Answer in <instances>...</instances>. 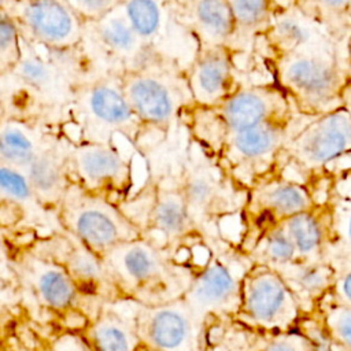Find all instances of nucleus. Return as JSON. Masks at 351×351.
<instances>
[{"mask_svg": "<svg viewBox=\"0 0 351 351\" xmlns=\"http://www.w3.org/2000/svg\"><path fill=\"white\" fill-rule=\"evenodd\" d=\"M291 114V104L274 85L237 86L213 107L191 104V129L197 141L218 156L232 134Z\"/></svg>", "mask_w": 351, "mask_h": 351, "instance_id": "obj_1", "label": "nucleus"}, {"mask_svg": "<svg viewBox=\"0 0 351 351\" xmlns=\"http://www.w3.org/2000/svg\"><path fill=\"white\" fill-rule=\"evenodd\" d=\"M274 80L289 104L311 118L344 106L351 85V77L329 52L278 55Z\"/></svg>", "mask_w": 351, "mask_h": 351, "instance_id": "obj_2", "label": "nucleus"}, {"mask_svg": "<svg viewBox=\"0 0 351 351\" xmlns=\"http://www.w3.org/2000/svg\"><path fill=\"white\" fill-rule=\"evenodd\" d=\"M71 106L82 128L80 141L111 143L114 134H122L134 144L147 129L132 110L117 74H99L77 86Z\"/></svg>", "mask_w": 351, "mask_h": 351, "instance_id": "obj_3", "label": "nucleus"}, {"mask_svg": "<svg viewBox=\"0 0 351 351\" xmlns=\"http://www.w3.org/2000/svg\"><path fill=\"white\" fill-rule=\"evenodd\" d=\"M119 80L132 110L145 128L167 132L189 104L184 101L185 96L191 99L185 71L176 60L122 73Z\"/></svg>", "mask_w": 351, "mask_h": 351, "instance_id": "obj_4", "label": "nucleus"}, {"mask_svg": "<svg viewBox=\"0 0 351 351\" xmlns=\"http://www.w3.org/2000/svg\"><path fill=\"white\" fill-rule=\"evenodd\" d=\"M304 313L280 273L266 265L252 262L240 289V303L234 319L245 326L269 333L295 330Z\"/></svg>", "mask_w": 351, "mask_h": 351, "instance_id": "obj_5", "label": "nucleus"}, {"mask_svg": "<svg viewBox=\"0 0 351 351\" xmlns=\"http://www.w3.org/2000/svg\"><path fill=\"white\" fill-rule=\"evenodd\" d=\"M66 228L89 250L107 251L134 240L137 225L111 200L70 182L60 204Z\"/></svg>", "mask_w": 351, "mask_h": 351, "instance_id": "obj_6", "label": "nucleus"}, {"mask_svg": "<svg viewBox=\"0 0 351 351\" xmlns=\"http://www.w3.org/2000/svg\"><path fill=\"white\" fill-rule=\"evenodd\" d=\"M0 5L29 44L55 48L84 43L85 22L66 0H0Z\"/></svg>", "mask_w": 351, "mask_h": 351, "instance_id": "obj_7", "label": "nucleus"}, {"mask_svg": "<svg viewBox=\"0 0 351 351\" xmlns=\"http://www.w3.org/2000/svg\"><path fill=\"white\" fill-rule=\"evenodd\" d=\"M289 162L308 171L322 170L351 154V107L311 118L293 136H289L282 152Z\"/></svg>", "mask_w": 351, "mask_h": 351, "instance_id": "obj_8", "label": "nucleus"}, {"mask_svg": "<svg viewBox=\"0 0 351 351\" xmlns=\"http://www.w3.org/2000/svg\"><path fill=\"white\" fill-rule=\"evenodd\" d=\"M84 41L96 49V55L110 66V73L117 75L176 60L151 48L137 36L122 5L95 22L85 23Z\"/></svg>", "mask_w": 351, "mask_h": 351, "instance_id": "obj_9", "label": "nucleus"}, {"mask_svg": "<svg viewBox=\"0 0 351 351\" xmlns=\"http://www.w3.org/2000/svg\"><path fill=\"white\" fill-rule=\"evenodd\" d=\"M69 169L73 182L107 199L125 196L133 186V162L112 141L71 144Z\"/></svg>", "mask_w": 351, "mask_h": 351, "instance_id": "obj_10", "label": "nucleus"}, {"mask_svg": "<svg viewBox=\"0 0 351 351\" xmlns=\"http://www.w3.org/2000/svg\"><path fill=\"white\" fill-rule=\"evenodd\" d=\"M289 125L291 114L232 134L223 143L218 160L228 166L226 170L233 177L240 173L250 176L251 186L270 174V167L274 166L289 137Z\"/></svg>", "mask_w": 351, "mask_h": 351, "instance_id": "obj_11", "label": "nucleus"}, {"mask_svg": "<svg viewBox=\"0 0 351 351\" xmlns=\"http://www.w3.org/2000/svg\"><path fill=\"white\" fill-rule=\"evenodd\" d=\"M315 204L311 189L299 181L271 176V173L258 180L250 186L245 203L251 229L255 230L248 247L269 228L280 225L289 217L310 210Z\"/></svg>", "mask_w": 351, "mask_h": 351, "instance_id": "obj_12", "label": "nucleus"}, {"mask_svg": "<svg viewBox=\"0 0 351 351\" xmlns=\"http://www.w3.org/2000/svg\"><path fill=\"white\" fill-rule=\"evenodd\" d=\"M251 263L245 252L233 263L225 259H214L207 263L188 292L193 313L204 315L222 311L234 315L240 303L241 281Z\"/></svg>", "mask_w": 351, "mask_h": 351, "instance_id": "obj_13", "label": "nucleus"}, {"mask_svg": "<svg viewBox=\"0 0 351 351\" xmlns=\"http://www.w3.org/2000/svg\"><path fill=\"white\" fill-rule=\"evenodd\" d=\"M232 49V47H197L195 49L185 70L193 106H217L237 88Z\"/></svg>", "mask_w": 351, "mask_h": 351, "instance_id": "obj_14", "label": "nucleus"}, {"mask_svg": "<svg viewBox=\"0 0 351 351\" xmlns=\"http://www.w3.org/2000/svg\"><path fill=\"white\" fill-rule=\"evenodd\" d=\"M177 25L197 47H232L234 21L226 0H170Z\"/></svg>", "mask_w": 351, "mask_h": 351, "instance_id": "obj_15", "label": "nucleus"}, {"mask_svg": "<svg viewBox=\"0 0 351 351\" xmlns=\"http://www.w3.org/2000/svg\"><path fill=\"white\" fill-rule=\"evenodd\" d=\"M69 149L58 140H43V144L25 170L36 200L45 206H59L70 182Z\"/></svg>", "mask_w": 351, "mask_h": 351, "instance_id": "obj_16", "label": "nucleus"}, {"mask_svg": "<svg viewBox=\"0 0 351 351\" xmlns=\"http://www.w3.org/2000/svg\"><path fill=\"white\" fill-rule=\"evenodd\" d=\"M33 93L49 103L67 101L71 104L77 86L33 44L22 40L21 60L11 73Z\"/></svg>", "mask_w": 351, "mask_h": 351, "instance_id": "obj_17", "label": "nucleus"}, {"mask_svg": "<svg viewBox=\"0 0 351 351\" xmlns=\"http://www.w3.org/2000/svg\"><path fill=\"white\" fill-rule=\"evenodd\" d=\"M263 34L276 56L298 52H328L318 49L322 38L317 36L313 18L299 5L276 8Z\"/></svg>", "mask_w": 351, "mask_h": 351, "instance_id": "obj_18", "label": "nucleus"}, {"mask_svg": "<svg viewBox=\"0 0 351 351\" xmlns=\"http://www.w3.org/2000/svg\"><path fill=\"white\" fill-rule=\"evenodd\" d=\"M299 302L303 313H311L329 293L336 278V269L328 259H296L276 269Z\"/></svg>", "mask_w": 351, "mask_h": 351, "instance_id": "obj_19", "label": "nucleus"}, {"mask_svg": "<svg viewBox=\"0 0 351 351\" xmlns=\"http://www.w3.org/2000/svg\"><path fill=\"white\" fill-rule=\"evenodd\" d=\"M324 203L329 215L326 259L333 266L351 262V173L335 181Z\"/></svg>", "mask_w": 351, "mask_h": 351, "instance_id": "obj_20", "label": "nucleus"}, {"mask_svg": "<svg viewBox=\"0 0 351 351\" xmlns=\"http://www.w3.org/2000/svg\"><path fill=\"white\" fill-rule=\"evenodd\" d=\"M284 229L289 234L302 261L326 259L329 243V215L325 203L295 214L285 219Z\"/></svg>", "mask_w": 351, "mask_h": 351, "instance_id": "obj_21", "label": "nucleus"}, {"mask_svg": "<svg viewBox=\"0 0 351 351\" xmlns=\"http://www.w3.org/2000/svg\"><path fill=\"white\" fill-rule=\"evenodd\" d=\"M123 14L137 36L151 48L162 51V40L169 25L177 23L170 0H125ZM167 56V55H166ZM173 59V58H171Z\"/></svg>", "mask_w": 351, "mask_h": 351, "instance_id": "obj_22", "label": "nucleus"}, {"mask_svg": "<svg viewBox=\"0 0 351 351\" xmlns=\"http://www.w3.org/2000/svg\"><path fill=\"white\" fill-rule=\"evenodd\" d=\"M180 191L189 207L192 217L223 210L225 196L222 184L207 166H195L184 170Z\"/></svg>", "mask_w": 351, "mask_h": 351, "instance_id": "obj_23", "label": "nucleus"}, {"mask_svg": "<svg viewBox=\"0 0 351 351\" xmlns=\"http://www.w3.org/2000/svg\"><path fill=\"white\" fill-rule=\"evenodd\" d=\"M148 336L160 351H188L192 340L191 317L182 307H162L149 318Z\"/></svg>", "mask_w": 351, "mask_h": 351, "instance_id": "obj_24", "label": "nucleus"}, {"mask_svg": "<svg viewBox=\"0 0 351 351\" xmlns=\"http://www.w3.org/2000/svg\"><path fill=\"white\" fill-rule=\"evenodd\" d=\"M149 218L155 229L169 237H177L185 233L192 225L193 217L180 191L155 188Z\"/></svg>", "mask_w": 351, "mask_h": 351, "instance_id": "obj_25", "label": "nucleus"}, {"mask_svg": "<svg viewBox=\"0 0 351 351\" xmlns=\"http://www.w3.org/2000/svg\"><path fill=\"white\" fill-rule=\"evenodd\" d=\"M43 138L25 122L7 119L0 123V163L26 169L37 155Z\"/></svg>", "mask_w": 351, "mask_h": 351, "instance_id": "obj_26", "label": "nucleus"}, {"mask_svg": "<svg viewBox=\"0 0 351 351\" xmlns=\"http://www.w3.org/2000/svg\"><path fill=\"white\" fill-rule=\"evenodd\" d=\"M232 329L234 339L232 351H313L298 329L287 333H269L245 326L237 319Z\"/></svg>", "mask_w": 351, "mask_h": 351, "instance_id": "obj_27", "label": "nucleus"}, {"mask_svg": "<svg viewBox=\"0 0 351 351\" xmlns=\"http://www.w3.org/2000/svg\"><path fill=\"white\" fill-rule=\"evenodd\" d=\"M111 258L119 274L133 282H143L159 270L156 254L141 241H126L111 250Z\"/></svg>", "mask_w": 351, "mask_h": 351, "instance_id": "obj_28", "label": "nucleus"}, {"mask_svg": "<svg viewBox=\"0 0 351 351\" xmlns=\"http://www.w3.org/2000/svg\"><path fill=\"white\" fill-rule=\"evenodd\" d=\"M244 252L251 262L273 269H278L298 259L296 248L281 223L265 230Z\"/></svg>", "mask_w": 351, "mask_h": 351, "instance_id": "obj_29", "label": "nucleus"}, {"mask_svg": "<svg viewBox=\"0 0 351 351\" xmlns=\"http://www.w3.org/2000/svg\"><path fill=\"white\" fill-rule=\"evenodd\" d=\"M236 27L234 40L240 36L265 33L276 11L274 0H226Z\"/></svg>", "mask_w": 351, "mask_h": 351, "instance_id": "obj_30", "label": "nucleus"}, {"mask_svg": "<svg viewBox=\"0 0 351 351\" xmlns=\"http://www.w3.org/2000/svg\"><path fill=\"white\" fill-rule=\"evenodd\" d=\"M315 310L330 340L351 351V306L340 304L326 295Z\"/></svg>", "mask_w": 351, "mask_h": 351, "instance_id": "obj_31", "label": "nucleus"}, {"mask_svg": "<svg viewBox=\"0 0 351 351\" xmlns=\"http://www.w3.org/2000/svg\"><path fill=\"white\" fill-rule=\"evenodd\" d=\"M40 296L55 308H64L74 300V287L67 274L59 269H45L37 278Z\"/></svg>", "mask_w": 351, "mask_h": 351, "instance_id": "obj_32", "label": "nucleus"}, {"mask_svg": "<svg viewBox=\"0 0 351 351\" xmlns=\"http://www.w3.org/2000/svg\"><path fill=\"white\" fill-rule=\"evenodd\" d=\"M22 55V37L7 11L0 5V77L14 71Z\"/></svg>", "mask_w": 351, "mask_h": 351, "instance_id": "obj_33", "label": "nucleus"}, {"mask_svg": "<svg viewBox=\"0 0 351 351\" xmlns=\"http://www.w3.org/2000/svg\"><path fill=\"white\" fill-rule=\"evenodd\" d=\"M0 195L4 200L16 204L25 202H37L32 184L25 170L0 163Z\"/></svg>", "mask_w": 351, "mask_h": 351, "instance_id": "obj_34", "label": "nucleus"}, {"mask_svg": "<svg viewBox=\"0 0 351 351\" xmlns=\"http://www.w3.org/2000/svg\"><path fill=\"white\" fill-rule=\"evenodd\" d=\"M93 341L99 351H130L132 343L128 332L112 322H103L93 332Z\"/></svg>", "mask_w": 351, "mask_h": 351, "instance_id": "obj_35", "label": "nucleus"}, {"mask_svg": "<svg viewBox=\"0 0 351 351\" xmlns=\"http://www.w3.org/2000/svg\"><path fill=\"white\" fill-rule=\"evenodd\" d=\"M67 4L85 22H95L115 8L121 7L125 0H66Z\"/></svg>", "mask_w": 351, "mask_h": 351, "instance_id": "obj_36", "label": "nucleus"}, {"mask_svg": "<svg viewBox=\"0 0 351 351\" xmlns=\"http://www.w3.org/2000/svg\"><path fill=\"white\" fill-rule=\"evenodd\" d=\"M70 270L82 280H93L100 274V265L92 251H74L69 259Z\"/></svg>", "mask_w": 351, "mask_h": 351, "instance_id": "obj_37", "label": "nucleus"}, {"mask_svg": "<svg viewBox=\"0 0 351 351\" xmlns=\"http://www.w3.org/2000/svg\"><path fill=\"white\" fill-rule=\"evenodd\" d=\"M336 278L328 296L340 303L351 306V262L335 266Z\"/></svg>", "mask_w": 351, "mask_h": 351, "instance_id": "obj_38", "label": "nucleus"}, {"mask_svg": "<svg viewBox=\"0 0 351 351\" xmlns=\"http://www.w3.org/2000/svg\"><path fill=\"white\" fill-rule=\"evenodd\" d=\"M317 15L324 22L336 21L351 14V0H313Z\"/></svg>", "mask_w": 351, "mask_h": 351, "instance_id": "obj_39", "label": "nucleus"}, {"mask_svg": "<svg viewBox=\"0 0 351 351\" xmlns=\"http://www.w3.org/2000/svg\"><path fill=\"white\" fill-rule=\"evenodd\" d=\"M346 59L348 62V64L351 66V32L350 34L347 36V40H346Z\"/></svg>", "mask_w": 351, "mask_h": 351, "instance_id": "obj_40", "label": "nucleus"}, {"mask_svg": "<svg viewBox=\"0 0 351 351\" xmlns=\"http://www.w3.org/2000/svg\"><path fill=\"white\" fill-rule=\"evenodd\" d=\"M329 351H350V350H347V348H344V347H341V346H339V344H336V343L332 341Z\"/></svg>", "mask_w": 351, "mask_h": 351, "instance_id": "obj_41", "label": "nucleus"}]
</instances>
